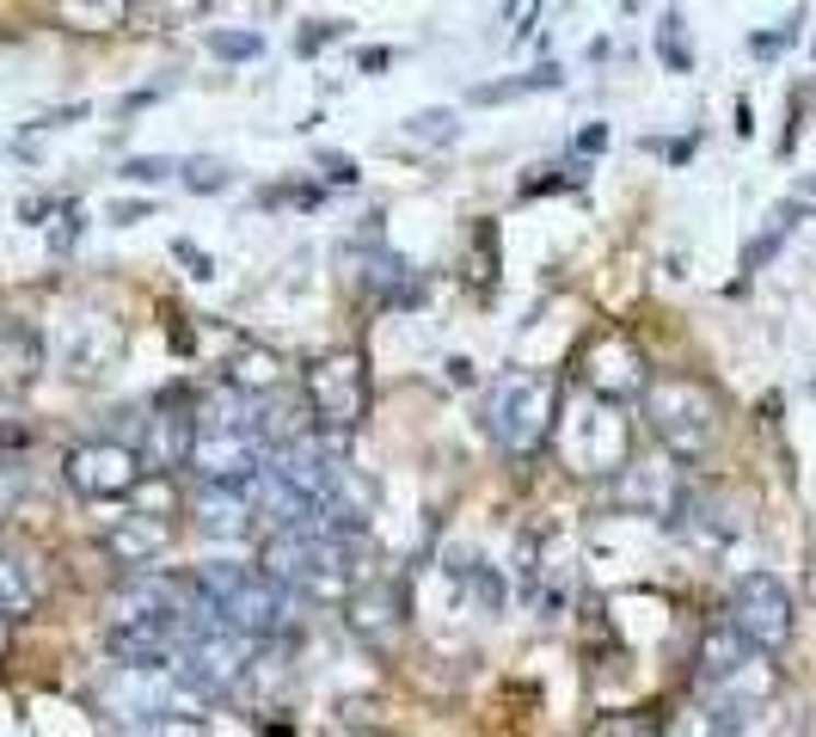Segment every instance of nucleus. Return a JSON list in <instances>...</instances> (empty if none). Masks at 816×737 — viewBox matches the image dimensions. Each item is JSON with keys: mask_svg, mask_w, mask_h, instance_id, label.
<instances>
[{"mask_svg": "<svg viewBox=\"0 0 816 737\" xmlns=\"http://www.w3.org/2000/svg\"><path fill=\"white\" fill-rule=\"evenodd\" d=\"M584 388H589V400H608V406L645 400V388H651L645 350L632 345V338H620V332L596 338V345L584 350Z\"/></svg>", "mask_w": 816, "mask_h": 737, "instance_id": "obj_12", "label": "nucleus"}, {"mask_svg": "<svg viewBox=\"0 0 816 737\" xmlns=\"http://www.w3.org/2000/svg\"><path fill=\"white\" fill-rule=\"evenodd\" d=\"M363 289L375 296V308H417V301L430 296L424 270H412L400 252H375L369 270H363Z\"/></svg>", "mask_w": 816, "mask_h": 737, "instance_id": "obj_17", "label": "nucleus"}, {"mask_svg": "<svg viewBox=\"0 0 816 737\" xmlns=\"http://www.w3.org/2000/svg\"><path fill=\"white\" fill-rule=\"evenodd\" d=\"M154 216V204H148V197H117V204H111V221H117V228H129V221H148Z\"/></svg>", "mask_w": 816, "mask_h": 737, "instance_id": "obj_35", "label": "nucleus"}, {"mask_svg": "<svg viewBox=\"0 0 816 737\" xmlns=\"http://www.w3.org/2000/svg\"><path fill=\"white\" fill-rule=\"evenodd\" d=\"M62 480L74 498L87 504H117V498H136L141 486V456L129 449L124 437H87L62 456Z\"/></svg>", "mask_w": 816, "mask_h": 737, "instance_id": "obj_6", "label": "nucleus"}, {"mask_svg": "<svg viewBox=\"0 0 816 737\" xmlns=\"http://www.w3.org/2000/svg\"><path fill=\"white\" fill-rule=\"evenodd\" d=\"M455 578L467 584V597H473V602H479V609H485V614H504L509 590H504V578H497L492 565L479 560V553H473V560H455Z\"/></svg>", "mask_w": 816, "mask_h": 737, "instance_id": "obj_23", "label": "nucleus"}, {"mask_svg": "<svg viewBox=\"0 0 816 737\" xmlns=\"http://www.w3.org/2000/svg\"><path fill=\"white\" fill-rule=\"evenodd\" d=\"M172 258H179V265H185L197 283H209V277H216V258H209V252H203L197 240H172Z\"/></svg>", "mask_w": 816, "mask_h": 737, "instance_id": "obj_31", "label": "nucleus"}, {"mask_svg": "<svg viewBox=\"0 0 816 737\" xmlns=\"http://www.w3.org/2000/svg\"><path fill=\"white\" fill-rule=\"evenodd\" d=\"M49 345H56V362H62L68 376H99L124 350V326L111 314H99V308H74V314H62Z\"/></svg>", "mask_w": 816, "mask_h": 737, "instance_id": "obj_13", "label": "nucleus"}, {"mask_svg": "<svg viewBox=\"0 0 816 737\" xmlns=\"http://www.w3.org/2000/svg\"><path fill=\"white\" fill-rule=\"evenodd\" d=\"M191 437H197V406H185L179 393H160L154 412H141L136 418V437L129 449L141 456V473H179L191 468Z\"/></svg>", "mask_w": 816, "mask_h": 737, "instance_id": "obj_10", "label": "nucleus"}, {"mask_svg": "<svg viewBox=\"0 0 816 737\" xmlns=\"http://www.w3.org/2000/svg\"><path fill=\"white\" fill-rule=\"evenodd\" d=\"M657 56L669 74H688L693 68V49H688V25H681V13H663L657 19Z\"/></svg>", "mask_w": 816, "mask_h": 737, "instance_id": "obj_25", "label": "nucleus"}, {"mask_svg": "<svg viewBox=\"0 0 816 737\" xmlns=\"http://www.w3.org/2000/svg\"><path fill=\"white\" fill-rule=\"evenodd\" d=\"M80 228H87V216H80V209L68 204V209H62V228H56V234H49V252H74Z\"/></svg>", "mask_w": 816, "mask_h": 737, "instance_id": "obj_33", "label": "nucleus"}, {"mask_svg": "<svg viewBox=\"0 0 816 737\" xmlns=\"http://www.w3.org/2000/svg\"><path fill=\"white\" fill-rule=\"evenodd\" d=\"M136 737H209V725H203L197 713H166V719H154V725H141Z\"/></svg>", "mask_w": 816, "mask_h": 737, "instance_id": "obj_30", "label": "nucleus"}, {"mask_svg": "<svg viewBox=\"0 0 816 737\" xmlns=\"http://www.w3.org/2000/svg\"><path fill=\"white\" fill-rule=\"evenodd\" d=\"M350 32V19H313L308 32L295 37V49H301V56H320L325 44H338V37Z\"/></svg>", "mask_w": 816, "mask_h": 737, "instance_id": "obj_29", "label": "nucleus"}, {"mask_svg": "<svg viewBox=\"0 0 816 737\" xmlns=\"http://www.w3.org/2000/svg\"><path fill=\"white\" fill-rule=\"evenodd\" d=\"M559 80H565V74H559L553 62H540V68H528V74L492 80V87H473V105H504V99H522V93H553Z\"/></svg>", "mask_w": 816, "mask_h": 737, "instance_id": "obj_22", "label": "nucleus"}, {"mask_svg": "<svg viewBox=\"0 0 816 737\" xmlns=\"http://www.w3.org/2000/svg\"><path fill=\"white\" fill-rule=\"evenodd\" d=\"M645 424L669 461H706L724 424V400L693 376H663L645 388Z\"/></svg>", "mask_w": 816, "mask_h": 737, "instance_id": "obj_3", "label": "nucleus"}, {"mask_svg": "<svg viewBox=\"0 0 816 737\" xmlns=\"http://www.w3.org/2000/svg\"><path fill=\"white\" fill-rule=\"evenodd\" d=\"M731 633H737L749 652H780L792 640V590H785L773 572H743L737 590H731Z\"/></svg>", "mask_w": 816, "mask_h": 737, "instance_id": "obj_7", "label": "nucleus"}, {"mask_svg": "<svg viewBox=\"0 0 816 737\" xmlns=\"http://www.w3.org/2000/svg\"><path fill=\"white\" fill-rule=\"evenodd\" d=\"M105 553H111V565H124V572H148V565L160 560V553L172 548V529H166V517H148V510H129V517H111L105 522Z\"/></svg>", "mask_w": 816, "mask_h": 737, "instance_id": "obj_15", "label": "nucleus"}, {"mask_svg": "<svg viewBox=\"0 0 816 737\" xmlns=\"http://www.w3.org/2000/svg\"><path fill=\"white\" fill-rule=\"evenodd\" d=\"M601 737H657V725H651V719H639V713H620V719H608V725H601Z\"/></svg>", "mask_w": 816, "mask_h": 737, "instance_id": "obj_34", "label": "nucleus"}, {"mask_svg": "<svg viewBox=\"0 0 816 737\" xmlns=\"http://www.w3.org/2000/svg\"><path fill=\"white\" fill-rule=\"evenodd\" d=\"M209 49H216L221 62H258L264 37L258 32H209Z\"/></svg>", "mask_w": 816, "mask_h": 737, "instance_id": "obj_28", "label": "nucleus"}, {"mask_svg": "<svg viewBox=\"0 0 816 737\" xmlns=\"http://www.w3.org/2000/svg\"><path fill=\"white\" fill-rule=\"evenodd\" d=\"M179 185L197 191V197H216V191L233 185V166H228V160H216V154H197V160L179 166Z\"/></svg>", "mask_w": 816, "mask_h": 737, "instance_id": "obj_24", "label": "nucleus"}, {"mask_svg": "<svg viewBox=\"0 0 816 737\" xmlns=\"http://www.w3.org/2000/svg\"><path fill=\"white\" fill-rule=\"evenodd\" d=\"M44 369V338H37L32 326H19V320H7L0 326V376L7 381H25Z\"/></svg>", "mask_w": 816, "mask_h": 737, "instance_id": "obj_20", "label": "nucleus"}, {"mask_svg": "<svg viewBox=\"0 0 816 737\" xmlns=\"http://www.w3.org/2000/svg\"><path fill=\"white\" fill-rule=\"evenodd\" d=\"M356 560H363V541H344V534L325 529H289L264 541V578H277L289 597L301 602H344L356 590Z\"/></svg>", "mask_w": 816, "mask_h": 737, "instance_id": "obj_1", "label": "nucleus"}, {"mask_svg": "<svg viewBox=\"0 0 816 737\" xmlns=\"http://www.w3.org/2000/svg\"><path fill=\"white\" fill-rule=\"evenodd\" d=\"M743 670H749V645L731 633V621L706 627V640H700V689H731Z\"/></svg>", "mask_w": 816, "mask_h": 737, "instance_id": "obj_19", "label": "nucleus"}, {"mask_svg": "<svg viewBox=\"0 0 816 737\" xmlns=\"http://www.w3.org/2000/svg\"><path fill=\"white\" fill-rule=\"evenodd\" d=\"M32 609H37V584H32V572H25V560H19V553H0V621L13 627V621H25Z\"/></svg>", "mask_w": 816, "mask_h": 737, "instance_id": "obj_21", "label": "nucleus"}, {"mask_svg": "<svg viewBox=\"0 0 816 737\" xmlns=\"http://www.w3.org/2000/svg\"><path fill=\"white\" fill-rule=\"evenodd\" d=\"M356 68H363V74H381V68H393V49H363Z\"/></svg>", "mask_w": 816, "mask_h": 737, "instance_id": "obj_39", "label": "nucleus"}, {"mask_svg": "<svg viewBox=\"0 0 816 737\" xmlns=\"http://www.w3.org/2000/svg\"><path fill=\"white\" fill-rule=\"evenodd\" d=\"M117 179H129V185H166V179H179V160H166V154H129L124 166H117Z\"/></svg>", "mask_w": 816, "mask_h": 737, "instance_id": "obj_27", "label": "nucleus"}, {"mask_svg": "<svg viewBox=\"0 0 816 737\" xmlns=\"http://www.w3.org/2000/svg\"><path fill=\"white\" fill-rule=\"evenodd\" d=\"M559 412H565V381L547 369H509L485 388L479 418L504 456H540L547 437L559 430Z\"/></svg>", "mask_w": 816, "mask_h": 737, "instance_id": "obj_2", "label": "nucleus"}, {"mask_svg": "<svg viewBox=\"0 0 816 737\" xmlns=\"http://www.w3.org/2000/svg\"><path fill=\"white\" fill-rule=\"evenodd\" d=\"M614 504L627 510V517L681 529V510H688V473H681V461H669V456L627 461V468H620V486H614Z\"/></svg>", "mask_w": 816, "mask_h": 737, "instance_id": "obj_8", "label": "nucleus"}, {"mask_svg": "<svg viewBox=\"0 0 816 737\" xmlns=\"http://www.w3.org/2000/svg\"><path fill=\"white\" fill-rule=\"evenodd\" d=\"M191 517L216 541H246L258 504H252V486H191Z\"/></svg>", "mask_w": 816, "mask_h": 737, "instance_id": "obj_16", "label": "nucleus"}, {"mask_svg": "<svg viewBox=\"0 0 816 737\" xmlns=\"http://www.w3.org/2000/svg\"><path fill=\"white\" fill-rule=\"evenodd\" d=\"M252 658H258V640H246V633H233V627H203L197 640L179 652L172 682H179L191 701H221V694L240 689V676L252 670Z\"/></svg>", "mask_w": 816, "mask_h": 737, "instance_id": "obj_5", "label": "nucleus"}, {"mask_svg": "<svg viewBox=\"0 0 816 737\" xmlns=\"http://www.w3.org/2000/svg\"><path fill=\"white\" fill-rule=\"evenodd\" d=\"M301 388H308L313 430H320L325 442L350 437L356 424H363V412H369V362H363L356 345H338V350H325V357H313L308 369H301Z\"/></svg>", "mask_w": 816, "mask_h": 737, "instance_id": "obj_4", "label": "nucleus"}, {"mask_svg": "<svg viewBox=\"0 0 816 737\" xmlns=\"http://www.w3.org/2000/svg\"><path fill=\"white\" fill-rule=\"evenodd\" d=\"M320 173L332 179V185H356V160L350 154H320Z\"/></svg>", "mask_w": 816, "mask_h": 737, "instance_id": "obj_37", "label": "nucleus"}, {"mask_svg": "<svg viewBox=\"0 0 816 737\" xmlns=\"http://www.w3.org/2000/svg\"><path fill=\"white\" fill-rule=\"evenodd\" d=\"M277 381H283V357L271 345H233V357L221 362V388H233V393H246V400H264V393H277Z\"/></svg>", "mask_w": 816, "mask_h": 737, "instance_id": "obj_18", "label": "nucleus"}, {"mask_svg": "<svg viewBox=\"0 0 816 737\" xmlns=\"http://www.w3.org/2000/svg\"><path fill=\"white\" fill-rule=\"evenodd\" d=\"M344 621H350L356 640H369L375 652H387V645L405 633V590H400L393 578L356 584L350 597H344Z\"/></svg>", "mask_w": 816, "mask_h": 737, "instance_id": "obj_14", "label": "nucleus"}, {"mask_svg": "<svg viewBox=\"0 0 816 737\" xmlns=\"http://www.w3.org/2000/svg\"><path fill=\"white\" fill-rule=\"evenodd\" d=\"M798 25H804V19L792 13V19H785V25H780V32H755V37H749V49H755V56H761V62H768V56H780V49L792 44V37H798Z\"/></svg>", "mask_w": 816, "mask_h": 737, "instance_id": "obj_32", "label": "nucleus"}, {"mask_svg": "<svg viewBox=\"0 0 816 737\" xmlns=\"http://www.w3.org/2000/svg\"><path fill=\"white\" fill-rule=\"evenodd\" d=\"M295 609H301V597H289L277 578H264L258 565H246V578L233 584V597L221 602V627L264 645V640H277V633H295Z\"/></svg>", "mask_w": 816, "mask_h": 737, "instance_id": "obj_11", "label": "nucleus"}, {"mask_svg": "<svg viewBox=\"0 0 816 737\" xmlns=\"http://www.w3.org/2000/svg\"><path fill=\"white\" fill-rule=\"evenodd\" d=\"M565 430V461L577 473H620L627 461V418L608 400H584L577 412H559Z\"/></svg>", "mask_w": 816, "mask_h": 737, "instance_id": "obj_9", "label": "nucleus"}, {"mask_svg": "<svg viewBox=\"0 0 816 737\" xmlns=\"http://www.w3.org/2000/svg\"><path fill=\"white\" fill-rule=\"evenodd\" d=\"M68 204H56V197H25V204H19V221H32V228H44L49 216H62Z\"/></svg>", "mask_w": 816, "mask_h": 737, "instance_id": "obj_36", "label": "nucleus"}, {"mask_svg": "<svg viewBox=\"0 0 816 737\" xmlns=\"http://www.w3.org/2000/svg\"><path fill=\"white\" fill-rule=\"evenodd\" d=\"M405 136L430 141V148H448V141L461 136V124H455V111H412V117H405Z\"/></svg>", "mask_w": 816, "mask_h": 737, "instance_id": "obj_26", "label": "nucleus"}, {"mask_svg": "<svg viewBox=\"0 0 816 737\" xmlns=\"http://www.w3.org/2000/svg\"><path fill=\"white\" fill-rule=\"evenodd\" d=\"M608 148V124H584L577 129V154H601Z\"/></svg>", "mask_w": 816, "mask_h": 737, "instance_id": "obj_38", "label": "nucleus"}, {"mask_svg": "<svg viewBox=\"0 0 816 737\" xmlns=\"http://www.w3.org/2000/svg\"><path fill=\"white\" fill-rule=\"evenodd\" d=\"M0 652H7V621H0Z\"/></svg>", "mask_w": 816, "mask_h": 737, "instance_id": "obj_40", "label": "nucleus"}]
</instances>
